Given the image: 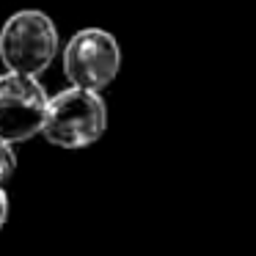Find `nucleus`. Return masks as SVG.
Returning a JSON list of instances; mask_svg holds the SVG:
<instances>
[{"label": "nucleus", "mask_w": 256, "mask_h": 256, "mask_svg": "<svg viewBox=\"0 0 256 256\" xmlns=\"http://www.w3.org/2000/svg\"><path fill=\"white\" fill-rule=\"evenodd\" d=\"M122 69V50L113 34L102 28H83L64 47V74L72 86L102 91Z\"/></svg>", "instance_id": "3"}, {"label": "nucleus", "mask_w": 256, "mask_h": 256, "mask_svg": "<svg viewBox=\"0 0 256 256\" xmlns=\"http://www.w3.org/2000/svg\"><path fill=\"white\" fill-rule=\"evenodd\" d=\"M108 130V105L100 91L80 86L58 91L47 102V116L42 135L61 149H86L96 144Z\"/></svg>", "instance_id": "1"}, {"label": "nucleus", "mask_w": 256, "mask_h": 256, "mask_svg": "<svg viewBox=\"0 0 256 256\" xmlns=\"http://www.w3.org/2000/svg\"><path fill=\"white\" fill-rule=\"evenodd\" d=\"M6 218H8V196H6V190L0 188V228H3Z\"/></svg>", "instance_id": "6"}, {"label": "nucleus", "mask_w": 256, "mask_h": 256, "mask_svg": "<svg viewBox=\"0 0 256 256\" xmlns=\"http://www.w3.org/2000/svg\"><path fill=\"white\" fill-rule=\"evenodd\" d=\"M14 168H17V154H14V149H12V140L0 138V184L12 176Z\"/></svg>", "instance_id": "5"}, {"label": "nucleus", "mask_w": 256, "mask_h": 256, "mask_svg": "<svg viewBox=\"0 0 256 256\" xmlns=\"http://www.w3.org/2000/svg\"><path fill=\"white\" fill-rule=\"evenodd\" d=\"M58 52V28L44 12L25 8L17 12L0 28V61L8 72L34 74L47 72Z\"/></svg>", "instance_id": "2"}, {"label": "nucleus", "mask_w": 256, "mask_h": 256, "mask_svg": "<svg viewBox=\"0 0 256 256\" xmlns=\"http://www.w3.org/2000/svg\"><path fill=\"white\" fill-rule=\"evenodd\" d=\"M47 102L50 96L34 74H0V138L22 144L42 132Z\"/></svg>", "instance_id": "4"}]
</instances>
